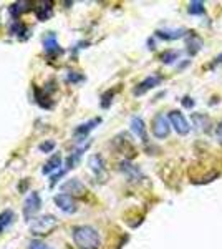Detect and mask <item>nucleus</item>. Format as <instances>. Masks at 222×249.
Masks as SVG:
<instances>
[{
    "mask_svg": "<svg viewBox=\"0 0 222 249\" xmlns=\"http://www.w3.org/2000/svg\"><path fill=\"white\" fill-rule=\"evenodd\" d=\"M71 238L80 249H100L102 246V236L93 226H75L71 230Z\"/></svg>",
    "mask_w": 222,
    "mask_h": 249,
    "instance_id": "f257e3e1",
    "label": "nucleus"
},
{
    "mask_svg": "<svg viewBox=\"0 0 222 249\" xmlns=\"http://www.w3.org/2000/svg\"><path fill=\"white\" fill-rule=\"evenodd\" d=\"M56 226H58V219L53 214H45L40 218H34V221L30 223V232L37 236L50 234Z\"/></svg>",
    "mask_w": 222,
    "mask_h": 249,
    "instance_id": "f03ea898",
    "label": "nucleus"
},
{
    "mask_svg": "<svg viewBox=\"0 0 222 249\" xmlns=\"http://www.w3.org/2000/svg\"><path fill=\"white\" fill-rule=\"evenodd\" d=\"M169 130H171V123H169L168 116L164 113H157L153 118V135L159 140H164L168 138Z\"/></svg>",
    "mask_w": 222,
    "mask_h": 249,
    "instance_id": "7ed1b4c3",
    "label": "nucleus"
},
{
    "mask_svg": "<svg viewBox=\"0 0 222 249\" xmlns=\"http://www.w3.org/2000/svg\"><path fill=\"white\" fill-rule=\"evenodd\" d=\"M53 201L56 204V208H58L60 211L67 213V214H73V213H76V210H78V203H76V199L71 195H67V193H60V195H56L53 198Z\"/></svg>",
    "mask_w": 222,
    "mask_h": 249,
    "instance_id": "20e7f679",
    "label": "nucleus"
},
{
    "mask_svg": "<svg viewBox=\"0 0 222 249\" xmlns=\"http://www.w3.org/2000/svg\"><path fill=\"white\" fill-rule=\"evenodd\" d=\"M168 120L169 123H171V126L176 130L177 135H188L189 131H191V126H189L188 120H186V116L181 113V111H169L168 113Z\"/></svg>",
    "mask_w": 222,
    "mask_h": 249,
    "instance_id": "39448f33",
    "label": "nucleus"
},
{
    "mask_svg": "<svg viewBox=\"0 0 222 249\" xmlns=\"http://www.w3.org/2000/svg\"><path fill=\"white\" fill-rule=\"evenodd\" d=\"M40 208H42L40 195L37 191H32L30 195L27 196L25 203H23V216H25V219L34 218V216L40 211Z\"/></svg>",
    "mask_w": 222,
    "mask_h": 249,
    "instance_id": "423d86ee",
    "label": "nucleus"
},
{
    "mask_svg": "<svg viewBox=\"0 0 222 249\" xmlns=\"http://www.w3.org/2000/svg\"><path fill=\"white\" fill-rule=\"evenodd\" d=\"M62 191L67 193V195H71L75 198V196H83L85 193H86V186H85L80 179L71 178V179H68L67 183L62 184Z\"/></svg>",
    "mask_w": 222,
    "mask_h": 249,
    "instance_id": "0eeeda50",
    "label": "nucleus"
},
{
    "mask_svg": "<svg viewBox=\"0 0 222 249\" xmlns=\"http://www.w3.org/2000/svg\"><path fill=\"white\" fill-rule=\"evenodd\" d=\"M43 48L48 55H55V53H62V48H60V43L56 40V35L53 32H48V34L43 37Z\"/></svg>",
    "mask_w": 222,
    "mask_h": 249,
    "instance_id": "6e6552de",
    "label": "nucleus"
},
{
    "mask_svg": "<svg viewBox=\"0 0 222 249\" xmlns=\"http://www.w3.org/2000/svg\"><path fill=\"white\" fill-rule=\"evenodd\" d=\"M161 83V77H157V75H151V77H148L146 80H143V82L139 83L138 87L135 88V93L136 96H139V95H144L148 90H151V88H154L157 87Z\"/></svg>",
    "mask_w": 222,
    "mask_h": 249,
    "instance_id": "1a4fd4ad",
    "label": "nucleus"
},
{
    "mask_svg": "<svg viewBox=\"0 0 222 249\" xmlns=\"http://www.w3.org/2000/svg\"><path fill=\"white\" fill-rule=\"evenodd\" d=\"M62 163H63L62 155L55 153L53 156H50V158H48V161L45 164H43L42 173H43V175H51L53 171H56V170H60V168H62Z\"/></svg>",
    "mask_w": 222,
    "mask_h": 249,
    "instance_id": "9d476101",
    "label": "nucleus"
},
{
    "mask_svg": "<svg viewBox=\"0 0 222 249\" xmlns=\"http://www.w3.org/2000/svg\"><path fill=\"white\" fill-rule=\"evenodd\" d=\"M131 130L141 142L146 143L148 142V135H146V126H144V122L139 118V116H133L131 118Z\"/></svg>",
    "mask_w": 222,
    "mask_h": 249,
    "instance_id": "9b49d317",
    "label": "nucleus"
},
{
    "mask_svg": "<svg viewBox=\"0 0 222 249\" xmlns=\"http://www.w3.org/2000/svg\"><path fill=\"white\" fill-rule=\"evenodd\" d=\"M100 122L102 120L100 118H93V120H90V122H86V123H83V124H80L78 128L75 130V136H78V138H82V140H85L88 136V133L93 130V128L96 126V124H100Z\"/></svg>",
    "mask_w": 222,
    "mask_h": 249,
    "instance_id": "f8f14e48",
    "label": "nucleus"
},
{
    "mask_svg": "<svg viewBox=\"0 0 222 249\" xmlns=\"http://www.w3.org/2000/svg\"><path fill=\"white\" fill-rule=\"evenodd\" d=\"M88 164H90L91 171L95 173L96 176H102L104 171V161L100 155H91L90 160H88Z\"/></svg>",
    "mask_w": 222,
    "mask_h": 249,
    "instance_id": "ddd939ff",
    "label": "nucleus"
},
{
    "mask_svg": "<svg viewBox=\"0 0 222 249\" xmlns=\"http://www.w3.org/2000/svg\"><path fill=\"white\" fill-rule=\"evenodd\" d=\"M156 35L159 38H164V40H176V38H181L184 35V30L181 29H166V30H157Z\"/></svg>",
    "mask_w": 222,
    "mask_h": 249,
    "instance_id": "4468645a",
    "label": "nucleus"
},
{
    "mask_svg": "<svg viewBox=\"0 0 222 249\" xmlns=\"http://www.w3.org/2000/svg\"><path fill=\"white\" fill-rule=\"evenodd\" d=\"M51 3L47 2V3H42L40 7H37V10H35V14H37V18L42 20V22H45L47 18L51 17Z\"/></svg>",
    "mask_w": 222,
    "mask_h": 249,
    "instance_id": "2eb2a0df",
    "label": "nucleus"
},
{
    "mask_svg": "<svg viewBox=\"0 0 222 249\" xmlns=\"http://www.w3.org/2000/svg\"><path fill=\"white\" fill-rule=\"evenodd\" d=\"M121 171H123L124 175L128 176V178H139V176H141V173H139L138 168H136L135 164L128 163V161L121 163Z\"/></svg>",
    "mask_w": 222,
    "mask_h": 249,
    "instance_id": "dca6fc26",
    "label": "nucleus"
},
{
    "mask_svg": "<svg viewBox=\"0 0 222 249\" xmlns=\"http://www.w3.org/2000/svg\"><path fill=\"white\" fill-rule=\"evenodd\" d=\"M15 214L12 210H5L2 211V214H0V232H2L3 230H5L9 224H12V221H14Z\"/></svg>",
    "mask_w": 222,
    "mask_h": 249,
    "instance_id": "f3484780",
    "label": "nucleus"
},
{
    "mask_svg": "<svg viewBox=\"0 0 222 249\" xmlns=\"http://www.w3.org/2000/svg\"><path fill=\"white\" fill-rule=\"evenodd\" d=\"M188 47H189V53L194 55L201 50V47H203V40L199 37H196V35H191L188 40Z\"/></svg>",
    "mask_w": 222,
    "mask_h": 249,
    "instance_id": "a211bd4d",
    "label": "nucleus"
},
{
    "mask_svg": "<svg viewBox=\"0 0 222 249\" xmlns=\"http://www.w3.org/2000/svg\"><path fill=\"white\" fill-rule=\"evenodd\" d=\"M10 34L14 35V37H22V34H27V27L23 25V23H20L18 20H15L10 27Z\"/></svg>",
    "mask_w": 222,
    "mask_h": 249,
    "instance_id": "6ab92c4d",
    "label": "nucleus"
},
{
    "mask_svg": "<svg viewBox=\"0 0 222 249\" xmlns=\"http://www.w3.org/2000/svg\"><path fill=\"white\" fill-rule=\"evenodd\" d=\"M55 146H56V143L53 140H47V142L38 144V151H42V153H51V151L55 150Z\"/></svg>",
    "mask_w": 222,
    "mask_h": 249,
    "instance_id": "aec40b11",
    "label": "nucleus"
},
{
    "mask_svg": "<svg viewBox=\"0 0 222 249\" xmlns=\"http://www.w3.org/2000/svg\"><path fill=\"white\" fill-rule=\"evenodd\" d=\"M189 14H192V15L204 14V3L203 2H191V5H189Z\"/></svg>",
    "mask_w": 222,
    "mask_h": 249,
    "instance_id": "412c9836",
    "label": "nucleus"
},
{
    "mask_svg": "<svg viewBox=\"0 0 222 249\" xmlns=\"http://www.w3.org/2000/svg\"><path fill=\"white\" fill-rule=\"evenodd\" d=\"M28 249H53V248H50L48 244L43 243V241L34 239V241H30V243H28Z\"/></svg>",
    "mask_w": 222,
    "mask_h": 249,
    "instance_id": "4be33fe9",
    "label": "nucleus"
},
{
    "mask_svg": "<svg viewBox=\"0 0 222 249\" xmlns=\"http://www.w3.org/2000/svg\"><path fill=\"white\" fill-rule=\"evenodd\" d=\"M177 55H179L177 52H168V53H164L161 58H163V62H164V63H171V62H172V58H177Z\"/></svg>",
    "mask_w": 222,
    "mask_h": 249,
    "instance_id": "5701e85b",
    "label": "nucleus"
},
{
    "mask_svg": "<svg viewBox=\"0 0 222 249\" xmlns=\"http://www.w3.org/2000/svg\"><path fill=\"white\" fill-rule=\"evenodd\" d=\"M68 82H80V80H83V77H76L75 71H70V75H68Z\"/></svg>",
    "mask_w": 222,
    "mask_h": 249,
    "instance_id": "b1692460",
    "label": "nucleus"
},
{
    "mask_svg": "<svg viewBox=\"0 0 222 249\" xmlns=\"http://www.w3.org/2000/svg\"><path fill=\"white\" fill-rule=\"evenodd\" d=\"M216 135H217V140H219V143L222 144V122L219 123V126H217Z\"/></svg>",
    "mask_w": 222,
    "mask_h": 249,
    "instance_id": "393cba45",
    "label": "nucleus"
},
{
    "mask_svg": "<svg viewBox=\"0 0 222 249\" xmlns=\"http://www.w3.org/2000/svg\"><path fill=\"white\" fill-rule=\"evenodd\" d=\"M189 100H191V98H184V107H188V108H191L192 107V102H189Z\"/></svg>",
    "mask_w": 222,
    "mask_h": 249,
    "instance_id": "a878e982",
    "label": "nucleus"
},
{
    "mask_svg": "<svg viewBox=\"0 0 222 249\" xmlns=\"http://www.w3.org/2000/svg\"><path fill=\"white\" fill-rule=\"evenodd\" d=\"M217 63H222V53L219 55V57H217Z\"/></svg>",
    "mask_w": 222,
    "mask_h": 249,
    "instance_id": "bb28decb",
    "label": "nucleus"
}]
</instances>
